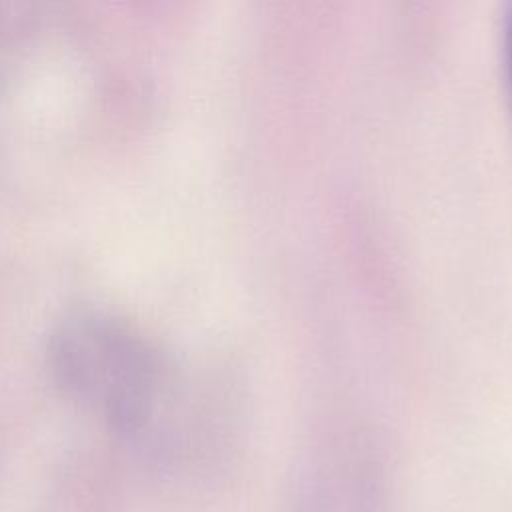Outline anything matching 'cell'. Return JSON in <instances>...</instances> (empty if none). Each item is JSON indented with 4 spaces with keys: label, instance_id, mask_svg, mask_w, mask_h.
Masks as SVG:
<instances>
[{
    "label": "cell",
    "instance_id": "1",
    "mask_svg": "<svg viewBox=\"0 0 512 512\" xmlns=\"http://www.w3.org/2000/svg\"><path fill=\"white\" fill-rule=\"evenodd\" d=\"M50 356L62 384L114 420L134 422L150 402L156 356L126 318L84 308L68 314L52 334Z\"/></svg>",
    "mask_w": 512,
    "mask_h": 512
},
{
    "label": "cell",
    "instance_id": "2",
    "mask_svg": "<svg viewBox=\"0 0 512 512\" xmlns=\"http://www.w3.org/2000/svg\"><path fill=\"white\" fill-rule=\"evenodd\" d=\"M510 78H512V22H510Z\"/></svg>",
    "mask_w": 512,
    "mask_h": 512
}]
</instances>
